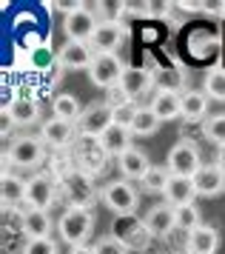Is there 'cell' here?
<instances>
[{
	"instance_id": "cell-1",
	"label": "cell",
	"mask_w": 225,
	"mask_h": 254,
	"mask_svg": "<svg viewBox=\"0 0 225 254\" xmlns=\"http://www.w3.org/2000/svg\"><path fill=\"white\" fill-rule=\"evenodd\" d=\"M46 146L43 137L37 134H20V137H14L6 143V149H3V169H26V172H34V169H40L46 163Z\"/></svg>"
},
{
	"instance_id": "cell-2",
	"label": "cell",
	"mask_w": 225,
	"mask_h": 254,
	"mask_svg": "<svg viewBox=\"0 0 225 254\" xmlns=\"http://www.w3.org/2000/svg\"><path fill=\"white\" fill-rule=\"evenodd\" d=\"M100 203L114 217H131V214H137V206H140V189L125 177L112 180V183L100 186Z\"/></svg>"
},
{
	"instance_id": "cell-3",
	"label": "cell",
	"mask_w": 225,
	"mask_h": 254,
	"mask_svg": "<svg viewBox=\"0 0 225 254\" xmlns=\"http://www.w3.org/2000/svg\"><path fill=\"white\" fill-rule=\"evenodd\" d=\"M94 211L91 208H66L63 217L57 220V234L66 246H89V237L94 234Z\"/></svg>"
},
{
	"instance_id": "cell-4",
	"label": "cell",
	"mask_w": 225,
	"mask_h": 254,
	"mask_svg": "<svg viewBox=\"0 0 225 254\" xmlns=\"http://www.w3.org/2000/svg\"><path fill=\"white\" fill-rule=\"evenodd\" d=\"M166 166H169V172L177 174V177H194V174L203 169V151H200V146H197L194 140L182 137L169 149Z\"/></svg>"
},
{
	"instance_id": "cell-5",
	"label": "cell",
	"mask_w": 225,
	"mask_h": 254,
	"mask_svg": "<svg viewBox=\"0 0 225 254\" xmlns=\"http://www.w3.org/2000/svg\"><path fill=\"white\" fill-rule=\"evenodd\" d=\"M57 197H60V183L52 172H34L26 180V206L29 208L49 211L57 203Z\"/></svg>"
},
{
	"instance_id": "cell-6",
	"label": "cell",
	"mask_w": 225,
	"mask_h": 254,
	"mask_svg": "<svg viewBox=\"0 0 225 254\" xmlns=\"http://www.w3.org/2000/svg\"><path fill=\"white\" fill-rule=\"evenodd\" d=\"M71 157H74V163H77V169L83 174H89V177H94V174H100L103 169H106V163H109V151L103 149L100 137H80L74 140V146H71Z\"/></svg>"
},
{
	"instance_id": "cell-7",
	"label": "cell",
	"mask_w": 225,
	"mask_h": 254,
	"mask_svg": "<svg viewBox=\"0 0 225 254\" xmlns=\"http://www.w3.org/2000/svg\"><path fill=\"white\" fill-rule=\"evenodd\" d=\"M60 194L68 200V208H91L100 200V191H97L94 180H91L89 174H83L80 169L71 172L66 180L60 183Z\"/></svg>"
},
{
	"instance_id": "cell-8",
	"label": "cell",
	"mask_w": 225,
	"mask_h": 254,
	"mask_svg": "<svg viewBox=\"0 0 225 254\" xmlns=\"http://www.w3.org/2000/svg\"><path fill=\"white\" fill-rule=\"evenodd\" d=\"M128 69L117 52H97L94 63L89 66V77L97 89H117L123 80V71Z\"/></svg>"
},
{
	"instance_id": "cell-9",
	"label": "cell",
	"mask_w": 225,
	"mask_h": 254,
	"mask_svg": "<svg viewBox=\"0 0 225 254\" xmlns=\"http://www.w3.org/2000/svg\"><path fill=\"white\" fill-rule=\"evenodd\" d=\"M114 123H117L114 120V106L109 100L106 103H89L77 120V134L80 137H103Z\"/></svg>"
},
{
	"instance_id": "cell-10",
	"label": "cell",
	"mask_w": 225,
	"mask_h": 254,
	"mask_svg": "<svg viewBox=\"0 0 225 254\" xmlns=\"http://www.w3.org/2000/svg\"><path fill=\"white\" fill-rule=\"evenodd\" d=\"M154 89L157 92V71L146 69V66H128L123 71V80L117 86V92L123 94L125 100H140L143 94H148Z\"/></svg>"
},
{
	"instance_id": "cell-11",
	"label": "cell",
	"mask_w": 225,
	"mask_h": 254,
	"mask_svg": "<svg viewBox=\"0 0 225 254\" xmlns=\"http://www.w3.org/2000/svg\"><path fill=\"white\" fill-rule=\"evenodd\" d=\"M97 14L91 12L89 6H80L74 12H68L63 17V32H66V40H77V43H91V37L97 32Z\"/></svg>"
},
{
	"instance_id": "cell-12",
	"label": "cell",
	"mask_w": 225,
	"mask_h": 254,
	"mask_svg": "<svg viewBox=\"0 0 225 254\" xmlns=\"http://www.w3.org/2000/svg\"><path fill=\"white\" fill-rule=\"evenodd\" d=\"M112 234H117L131 252H146L148 243L154 240L151 231H148V226H146V220L137 217V214H131V217H117Z\"/></svg>"
},
{
	"instance_id": "cell-13",
	"label": "cell",
	"mask_w": 225,
	"mask_h": 254,
	"mask_svg": "<svg viewBox=\"0 0 225 254\" xmlns=\"http://www.w3.org/2000/svg\"><path fill=\"white\" fill-rule=\"evenodd\" d=\"M40 137L49 149L55 151H68L77 140V126L74 123H66L60 117H52V120H43L40 123Z\"/></svg>"
},
{
	"instance_id": "cell-14",
	"label": "cell",
	"mask_w": 225,
	"mask_h": 254,
	"mask_svg": "<svg viewBox=\"0 0 225 254\" xmlns=\"http://www.w3.org/2000/svg\"><path fill=\"white\" fill-rule=\"evenodd\" d=\"M94 58H97L94 46H91V43H77V40H66V43L60 46V52H57L60 69H74V71H80V69L89 71Z\"/></svg>"
},
{
	"instance_id": "cell-15",
	"label": "cell",
	"mask_w": 225,
	"mask_h": 254,
	"mask_svg": "<svg viewBox=\"0 0 225 254\" xmlns=\"http://www.w3.org/2000/svg\"><path fill=\"white\" fill-rule=\"evenodd\" d=\"M125 35H128L125 23L106 17V20H100L97 32L91 37V46H94V52H117L125 43Z\"/></svg>"
},
{
	"instance_id": "cell-16",
	"label": "cell",
	"mask_w": 225,
	"mask_h": 254,
	"mask_svg": "<svg viewBox=\"0 0 225 254\" xmlns=\"http://www.w3.org/2000/svg\"><path fill=\"white\" fill-rule=\"evenodd\" d=\"M52 229L55 223L49 217V211H40V208H23L20 211V234L26 240H37V237H52Z\"/></svg>"
},
{
	"instance_id": "cell-17",
	"label": "cell",
	"mask_w": 225,
	"mask_h": 254,
	"mask_svg": "<svg viewBox=\"0 0 225 254\" xmlns=\"http://www.w3.org/2000/svg\"><path fill=\"white\" fill-rule=\"evenodd\" d=\"M151 166H154V163L148 160V154L143 149H137V146H131L125 154L117 157V169H120V174H123L125 180H131V183H134V180L140 183V180L148 174Z\"/></svg>"
},
{
	"instance_id": "cell-18",
	"label": "cell",
	"mask_w": 225,
	"mask_h": 254,
	"mask_svg": "<svg viewBox=\"0 0 225 254\" xmlns=\"http://www.w3.org/2000/svg\"><path fill=\"white\" fill-rule=\"evenodd\" d=\"M194 189L200 197H217L225 191V172L217 163H203V169L194 174Z\"/></svg>"
},
{
	"instance_id": "cell-19",
	"label": "cell",
	"mask_w": 225,
	"mask_h": 254,
	"mask_svg": "<svg viewBox=\"0 0 225 254\" xmlns=\"http://www.w3.org/2000/svg\"><path fill=\"white\" fill-rule=\"evenodd\" d=\"M180 103H182V120L185 123H205V117H208V103H211V97L203 92V89H185L180 94Z\"/></svg>"
},
{
	"instance_id": "cell-20",
	"label": "cell",
	"mask_w": 225,
	"mask_h": 254,
	"mask_svg": "<svg viewBox=\"0 0 225 254\" xmlns=\"http://www.w3.org/2000/svg\"><path fill=\"white\" fill-rule=\"evenodd\" d=\"M151 112L157 115L160 123H171L182 117V103H180V92H169V89H157L151 97Z\"/></svg>"
},
{
	"instance_id": "cell-21",
	"label": "cell",
	"mask_w": 225,
	"mask_h": 254,
	"mask_svg": "<svg viewBox=\"0 0 225 254\" xmlns=\"http://www.w3.org/2000/svg\"><path fill=\"white\" fill-rule=\"evenodd\" d=\"M143 220H146L151 237H169L171 231L177 229V223H174V206H169V203H157V206H151Z\"/></svg>"
},
{
	"instance_id": "cell-22",
	"label": "cell",
	"mask_w": 225,
	"mask_h": 254,
	"mask_svg": "<svg viewBox=\"0 0 225 254\" xmlns=\"http://www.w3.org/2000/svg\"><path fill=\"white\" fill-rule=\"evenodd\" d=\"M0 200H3V208H17L26 203V180L17 177L11 169H3V177H0Z\"/></svg>"
},
{
	"instance_id": "cell-23",
	"label": "cell",
	"mask_w": 225,
	"mask_h": 254,
	"mask_svg": "<svg viewBox=\"0 0 225 254\" xmlns=\"http://www.w3.org/2000/svg\"><path fill=\"white\" fill-rule=\"evenodd\" d=\"M220 249V231L214 226H200L185 237V254H217Z\"/></svg>"
},
{
	"instance_id": "cell-24",
	"label": "cell",
	"mask_w": 225,
	"mask_h": 254,
	"mask_svg": "<svg viewBox=\"0 0 225 254\" xmlns=\"http://www.w3.org/2000/svg\"><path fill=\"white\" fill-rule=\"evenodd\" d=\"M166 203L169 206H185V203H194V197H197V189H194V177H177V174H171L169 186H166Z\"/></svg>"
},
{
	"instance_id": "cell-25",
	"label": "cell",
	"mask_w": 225,
	"mask_h": 254,
	"mask_svg": "<svg viewBox=\"0 0 225 254\" xmlns=\"http://www.w3.org/2000/svg\"><path fill=\"white\" fill-rule=\"evenodd\" d=\"M131 140H134L131 128L123 126V123H114L100 137V143H103V149L109 151V157H120V154H125V151L131 149Z\"/></svg>"
},
{
	"instance_id": "cell-26",
	"label": "cell",
	"mask_w": 225,
	"mask_h": 254,
	"mask_svg": "<svg viewBox=\"0 0 225 254\" xmlns=\"http://www.w3.org/2000/svg\"><path fill=\"white\" fill-rule=\"evenodd\" d=\"M3 109H9L11 120L17 126H32V123L40 120V103L32 100V97H14L9 103H3Z\"/></svg>"
},
{
	"instance_id": "cell-27",
	"label": "cell",
	"mask_w": 225,
	"mask_h": 254,
	"mask_svg": "<svg viewBox=\"0 0 225 254\" xmlns=\"http://www.w3.org/2000/svg\"><path fill=\"white\" fill-rule=\"evenodd\" d=\"M80 115H83V106L77 103V97L74 94H57L55 100H52V117H60V120H66V123H74L77 126Z\"/></svg>"
},
{
	"instance_id": "cell-28",
	"label": "cell",
	"mask_w": 225,
	"mask_h": 254,
	"mask_svg": "<svg viewBox=\"0 0 225 254\" xmlns=\"http://www.w3.org/2000/svg\"><path fill=\"white\" fill-rule=\"evenodd\" d=\"M128 128H131V134H134V137H151V134H157L160 120H157V115L151 112V106H140Z\"/></svg>"
},
{
	"instance_id": "cell-29",
	"label": "cell",
	"mask_w": 225,
	"mask_h": 254,
	"mask_svg": "<svg viewBox=\"0 0 225 254\" xmlns=\"http://www.w3.org/2000/svg\"><path fill=\"white\" fill-rule=\"evenodd\" d=\"M169 180H171L169 166H151L148 174L140 180V191H146V194H166Z\"/></svg>"
},
{
	"instance_id": "cell-30",
	"label": "cell",
	"mask_w": 225,
	"mask_h": 254,
	"mask_svg": "<svg viewBox=\"0 0 225 254\" xmlns=\"http://www.w3.org/2000/svg\"><path fill=\"white\" fill-rule=\"evenodd\" d=\"M174 223H177V229H180V231L191 234L194 229H200V226H203V211H200L197 203L177 206V208H174Z\"/></svg>"
},
{
	"instance_id": "cell-31",
	"label": "cell",
	"mask_w": 225,
	"mask_h": 254,
	"mask_svg": "<svg viewBox=\"0 0 225 254\" xmlns=\"http://www.w3.org/2000/svg\"><path fill=\"white\" fill-rule=\"evenodd\" d=\"M203 137L217 143V149L225 146V112H217V115H208L203 123Z\"/></svg>"
},
{
	"instance_id": "cell-32",
	"label": "cell",
	"mask_w": 225,
	"mask_h": 254,
	"mask_svg": "<svg viewBox=\"0 0 225 254\" xmlns=\"http://www.w3.org/2000/svg\"><path fill=\"white\" fill-rule=\"evenodd\" d=\"M203 92L211 97V100H220L225 103V69H211L203 80Z\"/></svg>"
},
{
	"instance_id": "cell-33",
	"label": "cell",
	"mask_w": 225,
	"mask_h": 254,
	"mask_svg": "<svg viewBox=\"0 0 225 254\" xmlns=\"http://www.w3.org/2000/svg\"><path fill=\"white\" fill-rule=\"evenodd\" d=\"M94 252L97 254H128L131 249H128L117 234H103V237H97V243H94Z\"/></svg>"
},
{
	"instance_id": "cell-34",
	"label": "cell",
	"mask_w": 225,
	"mask_h": 254,
	"mask_svg": "<svg viewBox=\"0 0 225 254\" xmlns=\"http://www.w3.org/2000/svg\"><path fill=\"white\" fill-rule=\"evenodd\" d=\"M20 254H60L55 237H37V240H26Z\"/></svg>"
},
{
	"instance_id": "cell-35",
	"label": "cell",
	"mask_w": 225,
	"mask_h": 254,
	"mask_svg": "<svg viewBox=\"0 0 225 254\" xmlns=\"http://www.w3.org/2000/svg\"><path fill=\"white\" fill-rule=\"evenodd\" d=\"M68 254H97V252H94V246H74V249H68Z\"/></svg>"
},
{
	"instance_id": "cell-36",
	"label": "cell",
	"mask_w": 225,
	"mask_h": 254,
	"mask_svg": "<svg viewBox=\"0 0 225 254\" xmlns=\"http://www.w3.org/2000/svg\"><path fill=\"white\" fill-rule=\"evenodd\" d=\"M214 163L225 172V146H223V149H217V160H214Z\"/></svg>"
}]
</instances>
